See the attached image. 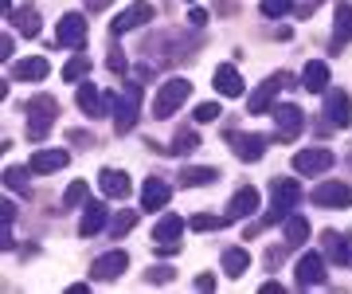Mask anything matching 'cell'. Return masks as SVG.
I'll use <instances>...</instances> for the list:
<instances>
[{
  "label": "cell",
  "instance_id": "21",
  "mask_svg": "<svg viewBox=\"0 0 352 294\" xmlns=\"http://www.w3.org/2000/svg\"><path fill=\"white\" fill-rule=\"evenodd\" d=\"M215 90H219L223 98H243V75L231 63H223L215 71Z\"/></svg>",
  "mask_w": 352,
  "mask_h": 294
},
{
  "label": "cell",
  "instance_id": "37",
  "mask_svg": "<svg viewBox=\"0 0 352 294\" xmlns=\"http://www.w3.org/2000/svg\"><path fill=\"white\" fill-rule=\"evenodd\" d=\"M258 8H263V16H286L294 4H289V0H263Z\"/></svg>",
  "mask_w": 352,
  "mask_h": 294
},
{
  "label": "cell",
  "instance_id": "39",
  "mask_svg": "<svg viewBox=\"0 0 352 294\" xmlns=\"http://www.w3.org/2000/svg\"><path fill=\"white\" fill-rule=\"evenodd\" d=\"M149 282H173V267H153Z\"/></svg>",
  "mask_w": 352,
  "mask_h": 294
},
{
  "label": "cell",
  "instance_id": "18",
  "mask_svg": "<svg viewBox=\"0 0 352 294\" xmlns=\"http://www.w3.org/2000/svg\"><path fill=\"white\" fill-rule=\"evenodd\" d=\"M47 59L43 55H28V59H16L12 63V78L16 83H39V78H47Z\"/></svg>",
  "mask_w": 352,
  "mask_h": 294
},
{
  "label": "cell",
  "instance_id": "11",
  "mask_svg": "<svg viewBox=\"0 0 352 294\" xmlns=\"http://www.w3.org/2000/svg\"><path fill=\"white\" fill-rule=\"evenodd\" d=\"M59 43L82 52V48H87V16L82 12H67L63 20H59Z\"/></svg>",
  "mask_w": 352,
  "mask_h": 294
},
{
  "label": "cell",
  "instance_id": "42",
  "mask_svg": "<svg viewBox=\"0 0 352 294\" xmlns=\"http://www.w3.org/2000/svg\"><path fill=\"white\" fill-rule=\"evenodd\" d=\"M0 220H4V224H12V220H16V204H8V200H4V208H0Z\"/></svg>",
  "mask_w": 352,
  "mask_h": 294
},
{
  "label": "cell",
  "instance_id": "9",
  "mask_svg": "<svg viewBox=\"0 0 352 294\" xmlns=\"http://www.w3.org/2000/svg\"><path fill=\"white\" fill-rule=\"evenodd\" d=\"M325 122L333 129H340V126H349V122H352L349 90H325Z\"/></svg>",
  "mask_w": 352,
  "mask_h": 294
},
{
  "label": "cell",
  "instance_id": "46",
  "mask_svg": "<svg viewBox=\"0 0 352 294\" xmlns=\"http://www.w3.org/2000/svg\"><path fill=\"white\" fill-rule=\"evenodd\" d=\"M305 4H314V0H305Z\"/></svg>",
  "mask_w": 352,
  "mask_h": 294
},
{
  "label": "cell",
  "instance_id": "13",
  "mask_svg": "<svg viewBox=\"0 0 352 294\" xmlns=\"http://www.w3.org/2000/svg\"><path fill=\"white\" fill-rule=\"evenodd\" d=\"M75 98H78V110H82L87 118H106V114H110V98H106L94 83H78Z\"/></svg>",
  "mask_w": 352,
  "mask_h": 294
},
{
  "label": "cell",
  "instance_id": "33",
  "mask_svg": "<svg viewBox=\"0 0 352 294\" xmlns=\"http://www.w3.org/2000/svg\"><path fill=\"white\" fill-rule=\"evenodd\" d=\"M87 200H90L87 180H75V185H71V189L63 192V204H67V208H78V204H87Z\"/></svg>",
  "mask_w": 352,
  "mask_h": 294
},
{
  "label": "cell",
  "instance_id": "14",
  "mask_svg": "<svg viewBox=\"0 0 352 294\" xmlns=\"http://www.w3.org/2000/svg\"><path fill=\"white\" fill-rule=\"evenodd\" d=\"M227 141L239 161H258L266 154V138H258V134H227Z\"/></svg>",
  "mask_w": 352,
  "mask_h": 294
},
{
  "label": "cell",
  "instance_id": "6",
  "mask_svg": "<svg viewBox=\"0 0 352 294\" xmlns=\"http://www.w3.org/2000/svg\"><path fill=\"white\" fill-rule=\"evenodd\" d=\"M294 279H298L302 291L321 286V282H325V255H321V251H305V255L298 259V267H294Z\"/></svg>",
  "mask_w": 352,
  "mask_h": 294
},
{
  "label": "cell",
  "instance_id": "23",
  "mask_svg": "<svg viewBox=\"0 0 352 294\" xmlns=\"http://www.w3.org/2000/svg\"><path fill=\"white\" fill-rule=\"evenodd\" d=\"M67 165V149H39V154H32V173H55V169Z\"/></svg>",
  "mask_w": 352,
  "mask_h": 294
},
{
  "label": "cell",
  "instance_id": "30",
  "mask_svg": "<svg viewBox=\"0 0 352 294\" xmlns=\"http://www.w3.org/2000/svg\"><path fill=\"white\" fill-rule=\"evenodd\" d=\"M196 149H200V134H196V129H180V134H176V138H173V145H168V154H180V157H184V154H196Z\"/></svg>",
  "mask_w": 352,
  "mask_h": 294
},
{
  "label": "cell",
  "instance_id": "1",
  "mask_svg": "<svg viewBox=\"0 0 352 294\" xmlns=\"http://www.w3.org/2000/svg\"><path fill=\"white\" fill-rule=\"evenodd\" d=\"M270 196H274V204H270V212H266L263 224H254V228H247V240H254V231H263L266 224H286L289 208L298 204V196H302V189H298V180H282L278 177L274 185H270Z\"/></svg>",
  "mask_w": 352,
  "mask_h": 294
},
{
  "label": "cell",
  "instance_id": "32",
  "mask_svg": "<svg viewBox=\"0 0 352 294\" xmlns=\"http://www.w3.org/2000/svg\"><path fill=\"white\" fill-rule=\"evenodd\" d=\"M87 71H90V55L75 52V59L63 67V78H67V83H82V78H87Z\"/></svg>",
  "mask_w": 352,
  "mask_h": 294
},
{
  "label": "cell",
  "instance_id": "38",
  "mask_svg": "<svg viewBox=\"0 0 352 294\" xmlns=\"http://www.w3.org/2000/svg\"><path fill=\"white\" fill-rule=\"evenodd\" d=\"M219 118V106L215 103H200L196 106V122H215Z\"/></svg>",
  "mask_w": 352,
  "mask_h": 294
},
{
  "label": "cell",
  "instance_id": "29",
  "mask_svg": "<svg viewBox=\"0 0 352 294\" xmlns=\"http://www.w3.org/2000/svg\"><path fill=\"white\" fill-rule=\"evenodd\" d=\"M333 39L337 43H352V8L337 4V20H333Z\"/></svg>",
  "mask_w": 352,
  "mask_h": 294
},
{
  "label": "cell",
  "instance_id": "31",
  "mask_svg": "<svg viewBox=\"0 0 352 294\" xmlns=\"http://www.w3.org/2000/svg\"><path fill=\"white\" fill-rule=\"evenodd\" d=\"M39 28H43V20H39L36 8H20L16 12V32L20 36H39Z\"/></svg>",
  "mask_w": 352,
  "mask_h": 294
},
{
  "label": "cell",
  "instance_id": "26",
  "mask_svg": "<svg viewBox=\"0 0 352 294\" xmlns=\"http://www.w3.org/2000/svg\"><path fill=\"white\" fill-rule=\"evenodd\" d=\"M305 240H309L305 216H286V224H282V243H286V247H302Z\"/></svg>",
  "mask_w": 352,
  "mask_h": 294
},
{
  "label": "cell",
  "instance_id": "40",
  "mask_svg": "<svg viewBox=\"0 0 352 294\" xmlns=\"http://www.w3.org/2000/svg\"><path fill=\"white\" fill-rule=\"evenodd\" d=\"M188 24H192V28H204V24H208V12H204V8H192V12H188Z\"/></svg>",
  "mask_w": 352,
  "mask_h": 294
},
{
  "label": "cell",
  "instance_id": "35",
  "mask_svg": "<svg viewBox=\"0 0 352 294\" xmlns=\"http://www.w3.org/2000/svg\"><path fill=\"white\" fill-rule=\"evenodd\" d=\"M133 228H138V212H122V216L110 224V235H113V240H122V235L133 231Z\"/></svg>",
  "mask_w": 352,
  "mask_h": 294
},
{
  "label": "cell",
  "instance_id": "10",
  "mask_svg": "<svg viewBox=\"0 0 352 294\" xmlns=\"http://www.w3.org/2000/svg\"><path fill=\"white\" fill-rule=\"evenodd\" d=\"M149 20H153V4L149 0H138V4H129L126 12H118V20L110 24V32L113 36H126V32H133V28L149 24Z\"/></svg>",
  "mask_w": 352,
  "mask_h": 294
},
{
  "label": "cell",
  "instance_id": "20",
  "mask_svg": "<svg viewBox=\"0 0 352 294\" xmlns=\"http://www.w3.org/2000/svg\"><path fill=\"white\" fill-rule=\"evenodd\" d=\"M263 204V196H258V189H251V185H247V189H239L235 192V196H231V212H227V220H247L254 212V208Z\"/></svg>",
  "mask_w": 352,
  "mask_h": 294
},
{
  "label": "cell",
  "instance_id": "25",
  "mask_svg": "<svg viewBox=\"0 0 352 294\" xmlns=\"http://www.w3.org/2000/svg\"><path fill=\"white\" fill-rule=\"evenodd\" d=\"M302 87L309 90V94H321V90H329V67L325 63H305V71H302Z\"/></svg>",
  "mask_w": 352,
  "mask_h": 294
},
{
  "label": "cell",
  "instance_id": "12",
  "mask_svg": "<svg viewBox=\"0 0 352 294\" xmlns=\"http://www.w3.org/2000/svg\"><path fill=\"white\" fill-rule=\"evenodd\" d=\"M274 126H278V138H298L305 126V114H302V106H294V103H278L274 106Z\"/></svg>",
  "mask_w": 352,
  "mask_h": 294
},
{
  "label": "cell",
  "instance_id": "36",
  "mask_svg": "<svg viewBox=\"0 0 352 294\" xmlns=\"http://www.w3.org/2000/svg\"><path fill=\"white\" fill-rule=\"evenodd\" d=\"M223 224H231L227 216H192V231H215L223 228Z\"/></svg>",
  "mask_w": 352,
  "mask_h": 294
},
{
  "label": "cell",
  "instance_id": "4",
  "mask_svg": "<svg viewBox=\"0 0 352 294\" xmlns=\"http://www.w3.org/2000/svg\"><path fill=\"white\" fill-rule=\"evenodd\" d=\"M138 110H141V87L129 83V87L113 98V129H118V134H129V129L138 126Z\"/></svg>",
  "mask_w": 352,
  "mask_h": 294
},
{
  "label": "cell",
  "instance_id": "45",
  "mask_svg": "<svg viewBox=\"0 0 352 294\" xmlns=\"http://www.w3.org/2000/svg\"><path fill=\"white\" fill-rule=\"evenodd\" d=\"M349 165H352V154H349Z\"/></svg>",
  "mask_w": 352,
  "mask_h": 294
},
{
  "label": "cell",
  "instance_id": "17",
  "mask_svg": "<svg viewBox=\"0 0 352 294\" xmlns=\"http://www.w3.org/2000/svg\"><path fill=\"white\" fill-rule=\"evenodd\" d=\"M168 196H173V185L161 180V177H149L145 189H141V208H145V212H161V208L168 204Z\"/></svg>",
  "mask_w": 352,
  "mask_h": 294
},
{
  "label": "cell",
  "instance_id": "2",
  "mask_svg": "<svg viewBox=\"0 0 352 294\" xmlns=\"http://www.w3.org/2000/svg\"><path fill=\"white\" fill-rule=\"evenodd\" d=\"M28 138L32 141H43L55 126V114H59V103L51 98V94H36L32 103H28Z\"/></svg>",
  "mask_w": 352,
  "mask_h": 294
},
{
  "label": "cell",
  "instance_id": "41",
  "mask_svg": "<svg viewBox=\"0 0 352 294\" xmlns=\"http://www.w3.org/2000/svg\"><path fill=\"white\" fill-rule=\"evenodd\" d=\"M196 291H215V275H200L196 279Z\"/></svg>",
  "mask_w": 352,
  "mask_h": 294
},
{
  "label": "cell",
  "instance_id": "15",
  "mask_svg": "<svg viewBox=\"0 0 352 294\" xmlns=\"http://www.w3.org/2000/svg\"><path fill=\"white\" fill-rule=\"evenodd\" d=\"M329 165H333L329 149H302V154H294V173H305V177H317Z\"/></svg>",
  "mask_w": 352,
  "mask_h": 294
},
{
  "label": "cell",
  "instance_id": "5",
  "mask_svg": "<svg viewBox=\"0 0 352 294\" xmlns=\"http://www.w3.org/2000/svg\"><path fill=\"white\" fill-rule=\"evenodd\" d=\"M289 83H294V75H289V71H274L266 83H258V90H254L251 103H247V106H251V114H266V110H274V98L289 87Z\"/></svg>",
  "mask_w": 352,
  "mask_h": 294
},
{
  "label": "cell",
  "instance_id": "19",
  "mask_svg": "<svg viewBox=\"0 0 352 294\" xmlns=\"http://www.w3.org/2000/svg\"><path fill=\"white\" fill-rule=\"evenodd\" d=\"M122 271H129V255H126V251H106V255H98V263H94L90 275L110 282V279H118Z\"/></svg>",
  "mask_w": 352,
  "mask_h": 294
},
{
  "label": "cell",
  "instance_id": "43",
  "mask_svg": "<svg viewBox=\"0 0 352 294\" xmlns=\"http://www.w3.org/2000/svg\"><path fill=\"white\" fill-rule=\"evenodd\" d=\"M12 55V36H0V59H8Z\"/></svg>",
  "mask_w": 352,
  "mask_h": 294
},
{
  "label": "cell",
  "instance_id": "28",
  "mask_svg": "<svg viewBox=\"0 0 352 294\" xmlns=\"http://www.w3.org/2000/svg\"><path fill=\"white\" fill-rule=\"evenodd\" d=\"M247 267H251V255H247L243 247H227V251H223V271L231 275V279H239Z\"/></svg>",
  "mask_w": 352,
  "mask_h": 294
},
{
  "label": "cell",
  "instance_id": "16",
  "mask_svg": "<svg viewBox=\"0 0 352 294\" xmlns=\"http://www.w3.org/2000/svg\"><path fill=\"white\" fill-rule=\"evenodd\" d=\"M321 247H325V255L340 267H352V231L349 235H340V231H325L321 235Z\"/></svg>",
  "mask_w": 352,
  "mask_h": 294
},
{
  "label": "cell",
  "instance_id": "47",
  "mask_svg": "<svg viewBox=\"0 0 352 294\" xmlns=\"http://www.w3.org/2000/svg\"><path fill=\"white\" fill-rule=\"evenodd\" d=\"M188 4H192V0H188Z\"/></svg>",
  "mask_w": 352,
  "mask_h": 294
},
{
  "label": "cell",
  "instance_id": "3",
  "mask_svg": "<svg viewBox=\"0 0 352 294\" xmlns=\"http://www.w3.org/2000/svg\"><path fill=\"white\" fill-rule=\"evenodd\" d=\"M188 94H192L188 78H168V83H161L157 98H153V118H173L180 106L188 103Z\"/></svg>",
  "mask_w": 352,
  "mask_h": 294
},
{
  "label": "cell",
  "instance_id": "34",
  "mask_svg": "<svg viewBox=\"0 0 352 294\" xmlns=\"http://www.w3.org/2000/svg\"><path fill=\"white\" fill-rule=\"evenodd\" d=\"M28 173H32V165H8L4 169V180H8V185H12L16 192H28Z\"/></svg>",
  "mask_w": 352,
  "mask_h": 294
},
{
  "label": "cell",
  "instance_id": "7",
  "mask_svg": "<svg viewBox=\"0 0 352 294\" xmlns=\"http://www.w3.org/2000/svg\"><path fill=\"white\" fill-rule=\"evenodd\" d=\"M314 204L317 208H349L352 204V185H344V180H325V185H317Z\"/></svg>",
  "mask_w": 352,
  "mask_h": 294
},
{
  "label": "cell",
  "instance_id": "24",
  "mask_svg": "<svg viewBox=\"0 0 352 294\" xmlns=\"http://www.w3.org/2000/svg\"><path fill=\"white\" fill-rule=\"evenodd\" d=\"M106 228V204H98V200H90L87 212H82V224H78V235H98V231Z\"/></svg>",
  "mask_w": 352,
  "mask_h": 294
},
{
  "label": "cell",
  "instance_id": "27",
  "mask_svg": "<svg viewBox=\"0 0 352 294\" xmlns=\"http://www.w3.org/2000/svg\"><path fill=\"white\" fill-rule=\"evenodd\" d=\"M219 177L212 165H188V169H180V185L184 189H204V185H212V180Z\"/></svg>",
  "mask_w": 352,
  "mask_h": 294
},
{
  "label": "cell",
  "instance_id": "44",
  "mask_svg": "<svg viewBox=\"0 0 352 294\" xmlns=\"http://www.w3.org/2000/svg\"><path fill=\"white\" fill-rule=\"evenodd\" d=\"M110 67H113V71H126V59H122V55L113 52V55H110Z\"/></svg>",
  "mask_w": 352,
  "mask_h": 294
},
{
  "label": "cell",
  "instance_id": "8",
  "mask_svg": "<svg viewBox=\"0 0 352 294\" xmlns=\"http://www.w3.org/2000/svg\"><path fill=\"white\" fill-rule=\"evenodd\" d=\"M180 231H184V220H180V216H173V212L157 220V228H153L157 251H168V255H173V251H180Z\"/></svg>",
  "mask_w": 352,
  "mask_h": 294
},
{
  "label": "cell",
  "instance_id": "22",
  "mask_svg": "<svg viewBox=\"0 0 352 294\" xmlns=\"http://www.w3.org/2000/svg\"><path fill=\"white\" fill-rule=\"evenodd\" d=\"M98 185H102L106 196H113V200H118V196H129V177L122 173V169H102Z\"/></svg>",
  "mask_w": 352,
  "mask_h": 294
}]
</instances>
